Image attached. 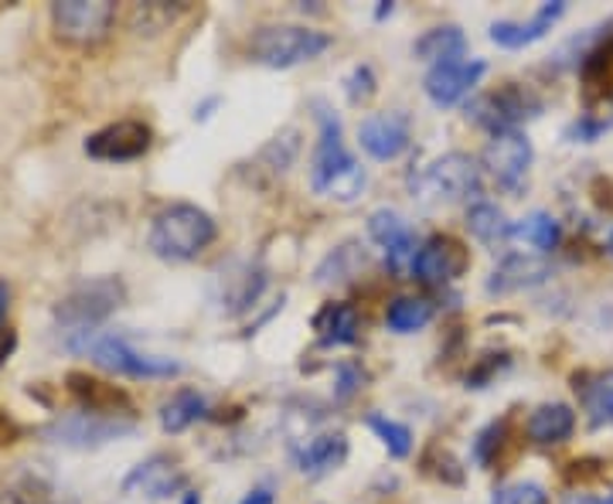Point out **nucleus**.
Instances as JSON below:
<instances>
[{"instance_id": "1", "label": "nucleus", "mask_w": 613, "mask_h": 504, "mask_svg": "<svg viewBox=\"0 0 613 504\" xmlns=\"http://www.w3.org/2000/svg\"><path fill=\"white\" fill-rule=\"evenodd\" d=\"M215 236H218L215 218L205 208L178 202L154 215L147 245L164 263H191L215 242Z\"/></svg>"}, {"instance_id": "2", "label": "nucleus", "mask_w": 613, "mask_h": 504, "mask_svg": "<svg viewBox=\"0 0 613 504\" xmlns=\"http://www.w3.org/2000/svg\"><path fill=\"white\" fill-rule=\"evenodd\" d=\"M120 303H123L120 279H113V276L89 279V284H79L65 300H59V307H55V321H59L69 334H79L82 338L75 345V351H86L89 341L96 338L93 327L113 314Z\"/></svg>"}, {"instance_id": "3", "label": "nucleus", "mask_w": 613, "mask_h": 504, "mask_svg": "<svg viewBox=\"0 0 613 504\" xmlns=\"http://www.w3.org/2000/svg\"><path fill=\"white\" fill-rule=\"evenodd\" d=\"M412 194L426 205H454L481 194V167L470 154L450 151L436 157L426 171L412 181Z\"/></svg>"}, {"instance_id": "4", "label": "nucleus", "mask_w": 613, "mask_h": 504, "mask_svg": "<svg viewBox=\"0 0 613 504\" xmlns=\"http://www.w3.org/2000/svg\"><path fill=\"white\" fill-rule=\"evenodd\" d=\"M327 48L330 38L324 32H314V27L273 24L253 38V59L266 69H293L303 62H314Z\"/></svg>"}, {"instance_id": "5", "label": "nucleus", "mask_w": 613, "mask_h": 504, "mask_svg": "<svg viewBox=\"0 0 613 504\" xmlns=\"http://www.w3.org/2000/svg\"><path fill=\"white\" fill-rule=\"evenodd\" d=\"M89 358L103 372L113 375H127V379H171L181 375V361L164 358V355H147L136 351L127 338L120 334H99V338L89 341Z\"/></svg>"}, {"instance_id": "6", "label": "nucleus", "mask_w": 613, "mask_h": 504, "mask_svg": "<svg viewBox=\"0 0 613 504\" xmlns=\"http://www.w3.org/2000/svg\"><path fill=\"white\" fill-rule=\"evenodd\" d=\"M136 430L133 419H120V416H106V412H93V409H79L72 416L55 419V423L45 430V436L59 446H69V451H93V446L113 443L120 436H130Z\"/></svg>"}, {"instance_id": "7", "label": "nucleus", "mask_w": 613, "mask_h": 504, "mask_svg": "<svg viewBox=\"0 0 613 504\" xmlns=\"http://www.w3.org/2000/svg\"><path fill=\"white\" fill-rule=\"evenodd\" d=\"M539 109H542V99L536 93L508 82V86L473 99V106H467V117H473V123L488 127L491 133H505V130H518L525 120L539 117Z\"/></svg>"}, {"instance_id": "8", "label": "nucleus", "mask_w": 613, "mask_h": 504, "mask_svg": "<svg viewBox=\"0 0 613 504\" xmlns=\"http://www.w3.org/2000/svg\"><path fill=\"white\" fill-rule=\"evenodd\" d=\"M117 8L106 0H62L51 8L55 35L69 45H96L113 27Z\"/></svg>"}, {"instance_id": "9", "label": "nucleus", "mask_w": 613, "mask_h": 504, "mask_svg": "<svg viewBox=\"0 0 613 504\" xmlns=\"http://www.w3.org/2000/svg\"><path fill=\"white\" fill-rule=\"evenodd\" d=\"M532 140L521 130H505V133H491L488 147H484V171L494 178L505 191H521L528 171H532Z\"/></svg>"}, {"instance_id": "10", "label": "nucleus", "mask_w": 613, "mask_h": 504, "mask_svg": "<svg viewBox=\"0 0 613 504\" xmlns=\"http://www.w3.org/2000/svg\"><path fill=\"white\" fill-rule=\"evenodd\" d=\"M467 266H470V252L464 242H457L454 236H433L416 249L412 276L420 284L440 287V284H454L457 276L467 273Z\"/></svg>"}, {"instance_id": "11", "label": "nucleus", "mask_w": 613, "mask_h": 504, "mask_svg": "<svg viewBox=\"0 0 613 504\" xmlns=\"http://www.w3.org/2000/svg\"><path fill=\"white\" fill-rule=\"evenodd\" d=\"M151 127L141 120H120V123H109L103 130H96L86 140V154L93 160H106V164H127L136 160L151 151Z\"/></svg>"}, {"instance_id": "12", "label": "nucleus", "mask_w": 613, "mask_h": 504, "mask_svg": "<svg viewBox=\"0 0 613 504\" xmlns=\"http://www.w3.org/2000/svg\"><path fill=\"white\" fill-rule=\"evenodd\" d=\"M484 72H488V65L481 59L433 65L426 72L423 89H426V96H430L433 106L447 109V106H457L460 99H467L473 89H478V82L484 79Z\"/></svg>"}, {"instance_id": "13", "label": "nucleus", "mask_w": 613, "mask_h": 504, "mask_svg": "<svg viewBox=\"0 0 613 504\" xmlns=\"http://www.w3.org/2000/svg\"><path fill=\"white\" fill-rule=\"evenodd\" d=\"M369 236L382 245L385 252V266L393 273H412L416 260V236L409 232L406 221L393 208H378L369 215Z\"/></svg>"}, {"instance_id": "14", "label": "nucleus", "mask_w": 613, "mask_h": 504, "mask_svg": "<svg viewBox=\"0 0 613 504\" xmlns=\"http://www.w3.org/2000/svg\"><path fill=\"white\" fill-rule=\"evenodd\" d=\"M358 144L375 160H396L409 147V117L406 113H372L358 127Z\"/></svg>"}, {"instance_id": "15", "label": "nucleus", "mask_w": 613, "mask_h": 504, "mask_svg": "<svg viewBox=\"0 0 613 504\" xmlns=\"http://www.w3.org/2000/svg\"><path fill=\"white\" fill-rule=\"evenodd\" d=\"M321 123V140H317V151H314V164H311V184L314 191H321L334 175L345 171L348 164H354V157L345 147V136H341V120L330 113V109L321 106L317 113Z\"/></svg>"}, {"instance_id": "16", "label": "nucleus", "mask_w": 613, "mask_h": 504, "mask_svg": "<svg viewBox=\"0 0 613 504\" xmlns=\"http://www.w3.org/2000/svg\"><path fill=\"white\" fill-rule=\"evenodd\" d=\"M563 14H566V0H545V4H539V11L532 14V21H494L491 41L501 48H528V45L542 41Z\"/></svg>"}, {"instance_id": "17", "label": "nucleus", "mask_w": 613, "mask_h": 504, "mask_svg": "<svg viewBox=\"0 0 613 504\" xmlns=\"http://www.w3.org/2000/svg\"><path fill=\"white\" fill-rule=\"evenodd\" d=\"M293 460H297V470L303 473V478H324V473H334L348 460V436L345 433L311 436L293 454Z\"/></svg>"}, {"instance_id": "18", "label": "nucleus", "mask_w": 613, "mask_h": 504, "mask_svg": "<svg viewBox=\"0 0 613 504\" xmlns=\"http://www.w3.org/2000/svg\"><path fill=\"white\" fill-rule=\"evenodd\" d=\"M181 488V470L167 457H151L147 464L133 467L130 478L123 481L127 494H144V497H171Z\"/></svg>"}, {"instance_id": "19", "label": "nucleus", "mask_w": 613, "mask_h": 504, "mask_svg": "<svg viewBox=\"0 0 613 504\" xmlns=\"http://www.w3.org/2000/svg\"><path fill=\"white\" fill-rule=\"evenodd\" d=\"M549 279V263L542 256H508L501 263L491 279H488V290L491 293H515V290H525V287H539Z\"/></svg>"}, {"instance_id": "20", "label": "nucleus", "mask_w": 613, "mask_h": 504, "mask_svg": "<svg viewBox=\"0 0 613 504\" xmlns=\"http://www.w3.org/2000/svg\"><path fill=\"white\" fill-rule=\"evenodd\" d=\"M576 430V412L566 403H545L528 416V440L539 446L566 443Z\"/></svg>"}, {"instance_id": "21", "label": "nucleus", "mask_w": 613, "mask_h": 504, "mask_svg": "<svg viewBox=\"0 0 613 504\" xmlns=\"http://www.w3.org/2000/svg\"><path fill=\"white\" fill-rule=\"evenodd\" d=\"M467 48V38L457 24H443V27H430V32L412 45V55L420 62H433V65H447V62H460V55Z\"/></svg>"}, {"instance_id": "22", "label": "nucleus", "mask_w": 613, "mask_h": 504, "mask_svg": "<svg viewBox=\"0 0 613 504\" xmlns=\"http://www.w3.org/2000/svg\"><path fill=\"white\" fill-rule=\"evenodd\" d=\"M467 229L481 245H491V249H497L501 242L512 239L508 215L501 212L497 205H491V202H478V205L467 208Z\"/></svg>"}, {"instance_id": "23", "label": "nucleus", "mask_w": 613, "mask_h": 504, "mask_svg": "<svg viewBox=\"0 0 613 504\" xmlns=\"http://www.w3.org/2000/svg\"><path fill=\"white\" fill-rule=\"evenodd\" d=\"M314 327L321 331L324 345H354L361 331V317L351 303H327L317 314Z\"/></svg>"}, {"instance_id": "24", "label": "nucleus", "mask_w": 613, "mask_h": 504, "mask_svg": "<svg viewBox=\"0 0 613 504\" xmlns=\"http://www.w3.org/2000/svg\"><path fill=\"white\" fill-rule=\"evenodd\" d=\"M205 412H208V403L199 396V392L181 388L160 406V427L167 433H184L188 427L199 423V419H205Z\"/></svg>"}, {"instance_id": "25", "label": "nucleus", "mask_w": 613, "mask_h": 504, "mask_svg": "<svg viewBox=\"0 0 613 504\" xmlns=\"http://www.w3.org/2000/svg\"><path fill=\"white\" fill-rule=\"evenodd\" d=\"M512 239L532 245L539 252H552L563 239V229L549 212H532V215H525L521 221H512Z\"/></svg>"}, {"instance_id": "26", "label": "nucleus", "mask_w": 613, "mask_h": 504, "mask_svg": "<svg viewBox=\"0 0 613 504\" xmlns=\"http://www.w3.org/2000/svg\"><path fill=\"white\" fill-rule=\"evenodd\" d=\"M430 321H433V303L423 300V297H399V300L388 303V311H385V324L396 334L423 331Z\"/></svg>"}, {"instance_id": "27", "label": "nucleus", "mask_w": 613, "mask_h": 504, "mask_svg": "<svg viewBox=\"0 0 613 504\" xmlns=\"http://www.w3.org/2000/svg\"><path fill=\"white\" fill-rule=\"evenodd\" d=\"M365 266V252H358V245H341L334 249L330 256L317 266V284L330 287V284H348V279Z\"/></svg>"}, {"instance_id": "28", "label": "nucleus", "mask_w": 613, "mask_h": 504, "mask_svg": "<svg viewBox=\"0 0 613 504\" xmlns=\"http://www.w3.org/2000/svg\"><path fill=\"white\" fill-rule=\"evenodd\" d=\"M369 430L382 440V446L388 451V457L406 460V457L412 454V430L402 427V423H396V419L372 412V416H369Z\"/></svg>"}, {"instance_id": "29", "label": "nucleus", "mask_w": 613, "mask_h": 504, "mask_svg": "<svg viewBox=\"0 0 613 504\" xmlns=\"http://www.w3.org/2000/svg\"><path fill=\"white\" fill-rule=\"evenodd\" d=\"M587 406H590L597 423H613V372H606L593 385H587Z\"/></svg>"}, {"instance_id": "30", "label": "nucleus", "mask_w": 613, "mask_h": 504, "mask_svg": "<svg viewBox=\"0 0 613 504\" xmlns=\"http://www.w3.org/2000/svg\"><path fill=\"white\" fill-rule=\"evenodd\" d=\"M345 93L351 103H365L375 96V72L369 65H354L351 75L345 79Z\"/></svg>"}, {"instance_id": "31", "label": "nucleus", "mask_w": 613, "mask_h": 504, "mask_svg": "<svg viewBox=\"0 0 613 504\" xmlns=\"http://www.w3.org/2000/svg\"><path fill=\"white\" fill-rule=\"evenodd\" d=\"M501 436H505V423H491L488 430H481V436L473 440V460L491 464V451L501 446Z\"/></svg>"}, {"instance_id": "32", "label": "nucleus", "mask_w": 613, "mask_h": 504, "mask_svg": "<svg viewBox=\"0 0 613 504\" xmlns=\"http://www.w3.org/2000/svg\"><path fill=\"white\" fill-rule=\"evenodd\" d=\"M361 382H365V375H361L358 365H338V392H334V396H338L341 403L351 399L354 392L361 388Z\"/></svg>"}, {"instance_id": "33", "label": "nucleus", "mask_w": 613, "mask_h": 504, "mask_svg": "<svg viewBox=\"0 0 613 504\" xmlns=\"http://www.w3.org/2000/svg\"><path fill=\"white\" fill-rule=\"evenodd\" d=\"M508 504H549V494L542 484H518L515 491H508Z\"/></svg>"}, {"instance_id": "34", "label": "nucleus", "mask_w": 613, "mask_h": 504, "mask_svg": "<svg viewBox=\"0 0 613 504\" xmlns=\"http://www.w3.org/2000/svg\"><path fill=\"white\" fill-rule=\"evenodd\" d=\"M563 504H613V491L610 494H582V491H573L563 497Z\"/></svg>"}, {"instance_id": "35", "label": "nucleus", "mask_w": 613, "mask_h": 504, "mask_svg": "<svg viewBox=\"0 0 613 504\" xmlns=\"http://www.w3.org/2000/svg\"><path fill=\"white\" fill-rule=\"evenodd\" d=\"M239 504H273V491L269 488H256V491H249Z\"/></svg>"}, {"instance_id": "36", "label": "nucleus", "mask_w": 613, "mask_h": 504, "mask_svg": "<svg viewBox=\"0 0 613 504\" xmlns=\"http://www.w3.org/2000/svg\"><path fill=\"white\" fill-rule=\"evenodd\" d=\"M8 307H11V287L8 279H0V321L8 317Z\"/></svg>"}, {"instance_id": "37", "label": "nucleus", "mask_w": 613, "mask_h": 504, "mask_svg": "<svg viewBox=\"0 0 613 504\" xmlns=\"http://www.w3.org/2000/svg\"><path fill=\"white\" fill-rule=\"evenodd\" d=\"M215 106H218V96H212L208 103H202L199 109H194V120H208V117H212V109H215Z\"/></svg>"}, {"instance_id": "38", "label": "nucleus", "mask_w": 613, "mask_h": 504, "mask_svg": "<svg viewBox=\"0 0 613 504\" xmlns=\"http://www.w3.org/2000/svg\"><path fill=\"white\" fill-rule=\"evenodd\" d=\"M385 14H393V4H388V0H382L378 11H375V17H385Z\"/></svg>"}, {"instance_id": "39", "label": "nucleus", "mask_w": 613, "mask_h": 504, "mask_svg": "<svg viewBox=\"0 0 613 504\" xmlns=\"http://www.w3.org/2000/svg\"><path fill=\"white\" fill-rule=\"evenodd\" d=\"M491 504H508V491H497V494L491 497Z\"/></svg>"}, {"instance_id": "40", "label": "nucleus", "mask_w": 613, "mask_h": 504, "mask_svg": "<svg viewBox=\"0 0 613 504\" xmlns=\"http://www.w3.org/2000/svg\"><path fill=\"white\" fill-rule=\"evenodd\" d=\"M184 504H202V497L194 494V491H188V494H184Z\"/></svg>"}, {"instance_id": "41", "label": "nucleus", "mask_w": 613, "mask_h": 504, "mask_svg": "<svg viewBox=\"0 0 613 504\" xmlns=\"http://www.w3.org/2000/svg\"><path fill=\"white\" fill-rule=\"evenodd\" d=\"M606 252H610V256H613V232H610V242H606Z\"/></svg>"}]
</instances>
